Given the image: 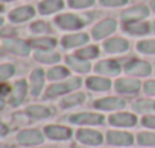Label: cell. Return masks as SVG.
Wrapping results in <instances>:
<instances>
[{
  "label": "cell",
  "mask_w": 155,
  "mask_h": 148,
  "mask_svg": "<svg viewBox=\"0 0 155 148\" xmlns=\"http://www.w3.org/2000/svg\"><path fill=\"white\" fill-rule=\"evenodd\" d=\"M3 47L8 50V51H11V53L21 54V56H24V54L29 53L27 43H24V41H21V40H6V41L3 43Z\"/></svg>",
  "instance_id": "obj_13"
},
{
  "label": "cell",
  "mask_w": 155,
  "mask_h": 148,
  "mask_svg": "<svg viewBox=\"0 0 155 148\" xmlns=\"http://www.w3.org/2000/svg\"><path fill=\"white\" fill-rule=\"evenodd\" d=\"M149 11L146 6H136V8H131V9H127L124 14H122V20L127 21V23H131V21H139L145 17H148Z\"/></svg>",
  "instance_id": "obj_7"
},
{
  "label": "cell",
  "mask_w": 155,
  "mask_h": 148,
  "mask_svg": "<svg viewBox=\"0 0 155 148\" xmlns=\"http://www.w3.org/2000/svg\"><path fill=\"white\" fill-rule=\"evenodd\" d=\"M137 122V118L133 113H116L110 116V124L119 127H131Z\"/></svg>",
  "instance_id": "obj_12"
},
{
  "label": "cell",
  "mask_w": 155,
  "mask_h": 148,
  "mask_svg": "<svg viewBox=\"0 0 155 148\" xmlns=\"http://www.w3.org/2000/svg\"><path fill=\"white\" fill-rule=\"evenodd\" d=\"M137 139L142 145H155V133H140Z\"/></svg>",
  "instance_id": "obj_34"
},
{
  "label": "cell",
  "mask_w": 155,
  "mask_h": 148,
  "mask_svg": "<svg viewBox=\"0 0 155 148\" xmlns=\"http://www.w3.org/2000/svg\"><path fill=\"white\" fill-rule=\"evenodd\" d=\"M80 79H72V80H68V82H63V83H56L51 85L47 91V97H56V95H60V94H65V92H69L75 88L80 86Z\"/></svg>",
  "instance_id": "obj_1"
},
{
  "label": "cell",
  "mask_w": 155,
  "mask_h": 148,
  "mask_svg": "<svg viewBox=\"0 0 155 148\" xmlns=\"http://www.w3.org/2000/svg\"><path fill=\"white\" fill-rule=\"evenodd\" d=\"M107 141L111 145H131L134 142L133 136L130 133H125V132H108Z\"/></svg>",
  "instance_id": "obj_9"
},
{
  "label": "cell",
  "mask_w": 155,
  "mask_h": 148,
  "mask_svg": "<svg viewBox=\"0 0 155 148\" xmlns=\"http://www.w3.org/2000/svg\"><path fill=\"white\" fill-rule=\"evenodd\" d=\"M104 49L108 53H122L128 50V41L122 40V38H111L108 41H105Z\"/></svg>",
  "instance_id": "obj_18"
},
{
  "label": "cell",
  "mask_w": 155,
  "mask_h": 148,
  "mask_svg": "<svg viewBox=\"0 0 155 148\" xmlns=\"http://www.w3.org/2000/svg\"><path fill=\"white\" fill-rule=\"evenodd\" d=\"M98 53H100V50L97 49L95 46H89V47H86V49L78 50V51H77V56H80V57H83V59H92V57H97Z\"/></svg>",
  "instance_id": "obj_31"
},
{
  "label": "cell",
  "mask_w": 155,
  "mask_h": 148,
  "mask_svg": "<svg viewBox=\"0 0 155 148\" xmlns=\"http://www.w3.org/2000/svg\"><path fill=\"white\" fill-rule=\"evenodd\" d=\"M9 91H11V88L6 83H0V95H6V94H9Z\"/></svg>",
  "instance_id": "obj_40"
},
{
  "label": "cell",
  "mask_w": 155,
  "mask_h": 148,
  "mask_svg": "<svg viewBox=\"0 0 155 148\" xmlns=\"http://www.w3.org/2000/svg\"><path fill=\"white\" fill-rule=\"evenodd\" d=\"M77 138H78L80 142L87 144V145H98V144L103 142L101 133H98L95 130H86V129H83V130H80L77 133Z\"/></svg>",
  "instance_id": "obj_8"
},
{
  "label": "cell",
  "mask_w": 155,
  "mask_h": 148,
  "mask_svg": "<svg viewBox=\"0 0 155 148\" xmlns=\"http://www.w3.org/2000/svg\"><path fill=\"white\" fill-rule=\"evenodd\" d=\"M95 0H69V5L72 8H87L94 3Z\"/></svg>",
  "instance_id": "obj_36"
},
{
  "label": "cell",
  "mask_w": 155,
  "mask_h": 148,
  "mask_svg": "<svg viewBox=\"0 0 155 148\" xmlns=\"http://www.w3.org/2000/svg\"><path fill=\"white\" fill-rule=\"evenodd\" d=\"M143 126H145V127L155 129V116H145V118H143Z\"/></svg>",
  "instance_id": "obj_39"
},
{
  "label": "cell",
  "mask_w": 155,
  "mask_h": 148,
  "mask_svg": "<svg viewBox=\"0 0 155 148\" xmlns=\"http://www.w3.org/2000/svg\"><path fill=\"white\" fill-rule=\"evenodd\" d=\"M32 30L36 32V33H47V32L51 30V27L47 23H44V21H36V23L32 24Z\"/></svg>",
  "instance_id": "obj_35"
},
{
  "label": "cell",
  "mask_w": 155,
  "mask_h": 148,
  "mask_svg": "<svg viewBox=\"0 0 155 148\" xmlns=\"http://www.w3.org/2000/svg\"><path fill=\"white\" fill-rule=\"evenodd\" d=\"M44 85V71L42 70H35L30 76V89H32V95H38L42 89Z\"/></svg>",
  "instance_id": "obj_19"
},
{
  "label": "cell",
  "mask_w": 155,
  "mask_h": 148,
  "mask_svg": "<svg viewBox=\"0 0 155 148\" xmlns=\"http://www.w3.org/2000/svg\"><path fill=\"white\" fill-rule=\"evenodd\" d=\"M3 106H5V104H3V100H0V110L3 109Z\"/></svg>",
  "instance_id": "obj_43"
},
{
  "label": "cell",
  "mask_w": 155,
  "mask_h": 148,
  "mask_svg": "<svg viewBox=\"0 0 155 148\" xmlns=\"http://www.w3.org/2000/svg\"><path fill=\"white\" fill-rule=\"evenodd\" d=\"M18 142L23 145H36L42 142V135L39 130H23L18 133Z\"/></svg>",
  "instance_id": "obj_4"
},
{
  "label": "cell",
  "mask_w": 155,
  "mask_h": 148,
  "mask_svg": "<svg viewBox=\"0 0 155 148\" xmlns=\"http://www.w3.org/2000/svg\"><path fill=\"white\" fill-rule=\"evenodd\" d=\"M8 132H9L8 126H6V124H2V122H0V136H5V135H6Z\"/></svg>",
  "instance_id": "obj_41"
},
{
  "label": "cell",
  "mask_w": 155,
  "mask_h": 148,
  "mask_svg": "<svg viewBox=\"0 0 155 148\" xmlns=\"http://www.w3.org/2000/svg\"><path fill=\"white\" fill-rule=\"evenodd\" d=\"M137 49L142 53H149V54H155V40H148V41H142L139 43Z\"/></svg>",
  "instance_id": "obj_32"
},
{
  "label": "cell",
  "mask_w": 155,
  "mask_h": 148,
  "mask_svg": "<svg viewBox=\"0 0 155 148\" xmlns=\"http://www.w3.org/2000/svg\"><path fill=\"white\" fill-rule=\"evenodd\" d=\"M145 91L149 95H155V80H149L145 83Z\"/></svg>",
  "instance_id": "obj_38"
},
{
  "label": "cell",
  "mask_w": 155,
  "mask_h": 148,
  "mask_svg": "<svg viewBox=\"0 0 155 148\" xmlns=\"http://www.w3.org/2000/svg\"><path fill=\"white\" fill-rule=\"evenodd\" d=\"M134 109L137 112H155V101L139 100L137 103H134Z\"/></svg>",
  "instance_id": "obj_29"
},
{
  "label": "cell",
  "mask_w": 155,
  "mask_h": 148,
  "mask_svg": "<svg viewBox=\"0 0 155 148\" xmlns=\"http://www.w3.org/2000/svg\"><path fill=\"white\" fill-rule=\"evenodd\" d=\"M100 2L105 6H120V5H125L128 0H100Z\"/></svg>",
  "instance_id": "obj_37"
},
{
  "label": "cell",
  "mask_w": 155,
  "mask_h": 148,
  "mask_svg": "<svg viewBox=\"0 0 155 148\" xmlns=\"http://www.w3.org/2000/svg\"><path fill=\"white\" fill-rule=\"evenodd\" d=\"M89 41V36L86 33H75V35H68L62 40V44L63 47L66 49H71V47H77V46H81L84 43Z\"/></svg>",
  "instance_id": "obj_20"
},
{
  "label": "cell",
  "mask_w": 155,
  "mask_h": 148,
  "mask_svg": "<svg viewBox=\"0 0 155 148\" xmlns=\"http://www.w3.org/2000/svg\"><path fill=\"white\" fill-rule=\"evenodd\" d=\"M83 100H84V95H83L81 92H77V94H72V95L63 98L62 100V103H60V106H62L63 109H66V107H72V106H75V104H80Z\"/></svg>",
  "instance_id": "obj_28"
},
{
  "label": "cell",
  "mask_w": 155,
  "mask_h": 148,
  "mask_svg": "<svg viewBox=\"0 0 155 148\" xmlns=\"http://www.w3.org/2000/svg\"><path fill=\"white\" fill-rule=\"evenodd\" d=\"M33 15H35V11L32 6H21V8H17L15 11H12L9 14V18L15 23H21V21L32 18Z\"/></svg>",
  "instance_id": "obj_15"
},
{
  "label": "cell",
  "mask_w": 155,
  "mask_h": 148,
  "mask_svg": "<svg viewBox=\"0 0 155 148\" xmlns=\"http://www.w3.org/2000/svg\"><path fill=\"white\" fill-rule=\"evenodd\" d=\"M151 6H152V9L155 11V0H152V2H151Z\"/></svg>",
  "instance_id": "obj_42"
},
{
  "label": "cell",
  "mask_w": 155,
  "mask_h": 148,
  "mask_svg": "<svg viewBox=\"0 0 155 148\" xmlns=\"http://www.w3.org/2000/svg\"><path fill=\"white\" fill-rule=\"evenodd\" d=\"M27 94V83L24 80H18L14 86V91H12V97H11V104L12 106H18L24 97Z\"/></svg>",
  "instance_id": "obj_17"
},
{
  "label": "cell",
  "mask_w": 155,
  "mask_h": 148,
  "mask_svg": "<svg viewBox=\"0 0 155 148\" xmlns=\"http://www.w3.org/2000/svg\"><path fill=\"white\" fill-rule=\"evenodd\" d=\"M3 2H11V0H3Z\"/></svg>",
  "instance_id": "obj_45"
},
{
  "label": "cell",
  "mask_w": 155,
  "mask_h": 148,
  "mask_svg": "<svg viewBox=\"0 0 155 148\" xmlns=\"http://www.w3.org/2000/svg\"><path fill=\"white\" fill-rule=\"evenodd\" d=\"M35 57L41 62H45V64H54V62H59L60 54L59 53H51V51H39V53L35 54Z\"/></svg>",
  "instance_id": "obj_27"
},
{
  "label": "cell",
  "mask_w": 155,
  "mask_h": 148,
  "mask_svg": "<svg viewBox=\"0 0 155 148\" xmlns=\"http://www.w3.org/2000/svg\"><path fill=\"white\" fill-rule=\"evenodd\" d=\"M114 29H116V21H114V20H104V21H101L100 24H97V26L94 27L92 33H94V38L101 40L104 36L113 33Z\"/></svg>",
  "instance_id": "obj_6"
},
{
  "label": "cell",
  "mask_w": 155,
  "mask_h": 148,
  "mask_svg": "<svg viewBox=\"0 0 155 148\" xmlns=\"http://www.w3.org/2000/svg\"><path fill=\"white\" fill-rule=\"evenodd\" d=\"M69 121H71V122H75V124H101V122H103V115L84 112V113L72 115V116L69 118Z\"/></svg>",
  "instance_id": "obj_5"
},
{
  "label": "cell",
  "mask_w": 155,
  "mask_h": 148,
  "mask_svg": "<svg viewBox=\"0 0 155 148\" xmlns=\"http://www.w3.org/2000/svg\"><path fill=\"white\" fill-rule=\"evenodd\" d=\"M87 86L94 91H107L111 86V83L104 77H91L87 79Z\"/></svg>",
  "instance_id": "obj_23"
},
{
  "label": "cell",
  "mask_w": 155,
  "mask_h": 148,
  "mask_svg": "<svg viewBox=\"0 0 155 148\" xmlns=\"http://www.w3.org/2000/svg\"><path fill=\"white\" fill-rule=\"evenodd\" d=\"M30 46L35 49H41V50H50L56 46V40L53 38H39V40H32Z\"/></svg>",
  "instance_id": "obj_26"
},
{
  "label": "cell",
  "mask_w": 155,
  "mask_h": 148,
  "mask_svg": "<svg viewBox=\"0 0 155 148\" xmlns=\"http://www.w3.org/2000/svg\"><path fill=\"white\" fill-rule=\"evenodd\" d=\"M66 62H68V65H69L71 68H74V70L78 71V73H86V71H89V68H91L89 62H87L86 59L80 57V56H68V57H66Z\"/></svg>",
  "instance_id": "obj_21"
},
{
  "label": "cell",
  "mask_w": 155,
  "mask_h": 148,
  "mask_svg": "<svg viewBox=\"0 0 155 148\" xmlns=\"http://www.w3.org/2000/svg\"><path fill=\"white\" fill-rule=\"evenodd\" d=\"M125 71L128 74H133V76H148L151 73V65L148 62L133 59L125 65Z\"/></svg>",
  "instance_id": "obj_3"
},
{
  "label": "cell",
  "mask_w": 155,
  "mask_h": 148,
  "mask_svg": "<svg viewBox=\"0 0 155 148\" xmlns=\"http://www.w3.org/2000/svg\"><path fill=\"white\" fill-rule=\"evenodd\" d=\"M27 115H30L32 118H39V119H42V118H47V116H50V113H51V110L48 109V107H45V106H30V107H27Z\"/></svg>",
  "instance_id": "obj_25"
},
{
  "label": "cell",
  "mask_w": 155,
  "mask_h": 148,
  "mask_svg": "<svg viewBox=\"0 0 155 148\" xmlns=\"http://www.w3.org/2000/svg\"><path fill=\"white\" fill-rule=\"evenodd\" d=\"M56 23L57 26H60L62 29H66V30H74V29H80L84 21L77 17V15H72V14H63V15H59L56 18Z\"/></svg>",
  "instance_id": "obj_2"
},
{
  "label": "cell",
  "mask_w": 155,
  "mask_h": 148,
  "mask_svg": "<svg viewBox=\"0 0 155 148\" xmlns=\"http://www.w3.org/2000/svg\"><path fill=\"white\" fill-rule=\"evenodd\" d=\"M63 8V2L62 0H45L39 5V12L42 14H51V12H56L59 9Z\"/></svg>",
  "instance_id": "obj_24"
},
{
  "label": "cell",
  "mask_w": 155,
  "mask_h": 148,
  "mask_svg": "<svg viewBox=\"0 0 155 148\" xmlns=\"http://www.w3.org/2000/svg\"><path fill=\"white\" fill-rule=\"evenodd\" d=\"M95 70H97L100 74H105V76H116V74H119L120 67H119V64H117L116 60L108 59V60H101L100 64H97Z\"/></svg>",
  "instance_id": "obj_11"
},
{
  "label": "cell",
  "mask_w": 155,
  "mask_h": 148,
  "mask_svg": "<svg viewBox=\"0 0 155 148\" xmlns=\"http://www.w3.org/2000/svg\"><path fill=\"white\" fill-rule=\"evenodd\" d=\"M116 89L124 94H133L140 89V82L134 79H120L116 82Z\"/></svg>",
  "instance_id": "obj_14"
},
{
  "label": "cell",
  "mask_w": 155,
  "mask_h": 148,
  "mask_svg": "<svg viewBox=\"0 0 155 148\" xmlns=\"http://www.w3.org/2000/svg\"><path fill=\"white\" fill-rule=\"evenodd\" d=\"M2 24H3V18L0 17V26H2Z\"/></svg>",
  "instance_id": "obj_44"
},
{
  "label": "cell",
  "mask_w": 155,
  "mask_h": 148,
  "mask_svg": "<svg viewBox=\"0 0 155 148\" xmlns=\"http://www.w3.org/2000/svg\"><path fill=\"white\" fill-rule=\"evenodd\" d=\"M125 106V101L117 97H108V98L98 100L95 103V107L103 109V110H114V109H122Z\"/></svg>",
  "instance_id": "obj_16"
},
{
  "label": "cell",
  "mask_w": 155,
  "mask_h": 148,
  "mask_svg": "<svg viewBox=\"0 0 155 148\" xmlns=\"http://www.w3.org/2000/svg\"><path fill=\"white\" fill-rule=\"evenodd\" d=\"M125 30L133 35H145L149 32V24L143 21H131L125 24Z\"/></svg>",
  "instance_id": "obj_22"
},
{
  "label": "cell",
  "mask_w": 155,
  "mask_h": 148,
  "mask_svg": "<svg viewBox=\"0 0 155 148\" xmlns=\"http://www.w3.org/2000/svg\"><path fill=\"white\" fill-rule=\"evenodd\" d=\"M45 135L54 141H65V139L71 138V130L68 127H62V126H48V127H45Z\"/></svg>",
  "instance_id": "obj_10"
},
{
  "label": "cell",
  "mask_w": 155,
  "mask_h": 148,
  "mask_svg": "<svg viewBox=\"0 0 155 148\" xmlns=\"http://www.w3.org/2000/svg\"><path fill=\"white\" fill-rule=\"evenodd\" d=\"M68 74L69 73H68L66 68H63V67H54V68H51L48 71V79L50 80H60V79L66 77Z\"/></svg>",
  "instance_id": "obj_30"
},
{
  "label": "cell",
  "mask_w": 155,
  "mask_h": 148,
  "mask_svg": "<svg viewBox=\"0 0 155 148\" xmlns=\"http://www.w3.org/2000/svg\"><path fill=\"white\" fill-rule=\"evenodd\" d=\"M14 73H15V68H14L11 64L0 65V83H3V80L9 79V77H11Z\"/></svg>",
  "instance_id": "obj_33"
}]
</instances>
